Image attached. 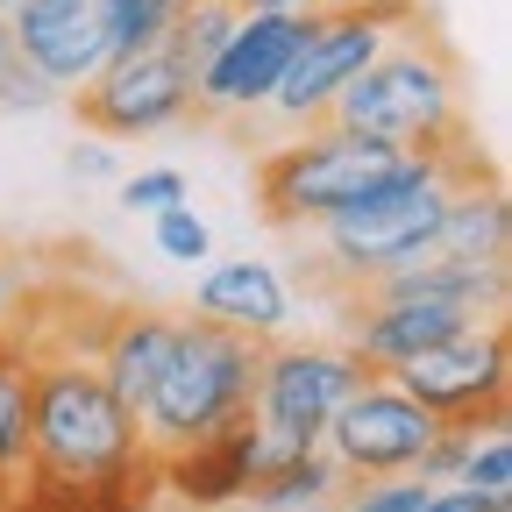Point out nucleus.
Listing matches in <instances>:
<instances>
[{"label":"nucleus","mask_w":512,"mask_h":512,"mask_svg":"<svg viewBox=\"0 0 512 512\" xmlns=\"http://www.w3.org/2000/svg\"><path fill=\"white\" fill-rule=\"evenodd\" d=\"M0 320L29 363V470L15 512H150L157 456L100 377V335L114 299L72 271L15 278Z\"/></svg>","instance_id":"f257e3e1"},{"label":"nucleus","mask_w":512,"mask_h":512,"mask_svg":"<svg viewBox=\"0 0 512 512\" xmlns=\"http://www.w3.org/2000/svg\"><path fill=\"white\" fill-rule=\"evenodd\" d=\"M320 121L377 136V143H399V150H441L448 136L470 128V114H463V57L448 50V36L420 8L413 22L392 29V43H384L356 79L335 86V100L306 128H320Z\"/></svg>","instance_id":"f03ea898"},{"label":"nucleus","mask_w":512,"mask_h":512,"mask_svg":"<svg viewBox=\"0 0 512 512\" xmlns=\"http://www.w3.org/2000/svg\"><path fill=\"white\" fill-rule=\"evenodd\" d=\"M256 370H264V335L221 328V320H207V313H178L171 363L157 370L150 399L136 406L143 448L164 463L185 441H200V434L256 413Z\"/></svg>","instance_id":"7ed1b4c3"},{"label":"nucleus","mask_w":512,"mask_h":512,"mask_svg":"<svg viewBox=\"0 0 512 512\" xmlns=\"http://www.w3.org/2000/svg\"><path fill=\"white\" fill-rule=\"evenodd\" d=\"M413 150L399 143H377V136H356V128H306L299 143H278L256 157V214L264 228L292 235V228H313L342 207H356L363 192H377Z\"/></svg>","instance_id":"20e7f679"},{"label":"nucleus","mask_w":512,"mask_h":512,"mask_svg":"<svg viewBox=\"0 0 512 512\" xmlns=\"http://www.w3.org/2000/svg\"><path fill=\"white\" fill-rule=\"evenodd\" d=\"M363 377H377V370L349 342L328 349V342H285V335H271L264 342V370H256V477L278 470L285 456L320 448L328 413L356 392Z\"/></svg>","instance_id":"39448f33"},{"label":"nucleus","mask_w":512,"mask_h":512,"mask_svg":"<svg viewBox=\"0 0 512 512\" xmlns=\"http://www.w3.org/2000/svg\"><path fill=\"white\" fill-rule=\"evenodd\" d=\"M413 15H420V0H306L299 8V50L278 72L264 107H278L285 121H313L335 100V86L356 79L392 43V29L413 22Z\"/></svg>","instance_id":"423d86ee"},{"label":"nucleus","mask_w":512,"mask_h":512,"mask_svg":"<svg viewBox=\"0 0 512 512\" xmlns=\"http://www.w3.org/2000/svg\"><path fill=\"white\" fill-rule=\"evenodd\" d=\"M406 399H420L441 427H505V406H512V320L491 313L477 328L448 335L420 356H406L399 370H384Z\"/></svg>","instance_id":"0eeeda50"},{"label":"nucleus","mask_w":512,"mask_h":512,"mask_svg":"<svg viewBox=\"0 0 512 512\" xmlns=\"http://www.w3.org/2000/svg\"><path fill=\"white\" fill-rule=\"evenodd\" d=\"M434 413L420 399H406L392 377H363L356 392L328 413L320 427V448L342 470V484H370V477H399L420 463V448L434 441Z\"/></svg>","instance_id":"6e6552de"},{"label":"nucleus","mask_w":512,"mask_h":512,"mask_svg":"<svg viewBox=\"0 0 512 512\" xmlns=\"http://www.w3.org/2000/svg\"><path fill=\"white\" fill-rule=\"evenodd\" d=\"M185 114H192V72L164 43L114 50L72 93V121L93 128V136H157V128H171Z\"/></svg>","instance_id":"1a4fd4ad"},{"label":"nucleus","mask_w":512,"mask_h":512,"mask_svg":"<svg viewBox=\"0 0 512 512\" xmlns=\"http://www.w3.org/2000/svg\"><path fill=\"white\" fill-rule=\"evenodd\" d=\"M299 50V8H264V15H242L235 36L207 57V72L192 79V114L185 121H235L249 107H264L278 72Z\"/></svg>","instance_id":"9d476101"},{"label":"nucleus","mask_w":512,"mask_h":512,"mask_svg":"<svg viewBox=\"0 0 512 512\" xmlns=\"http://www.w3.org/2000/svg\"><path fill=\"white\" fill-rule=\"evenodd\" d=\"M157 484L171 498H185V505H200V512L235 505L256 484V413H242V420H228V427H214L200 441H185L178 456H164Z\"/></svg>","instance_id":"9b49d317"},{"label":"nucleus","mask_w":512,"mask_h":512,"mask_svg":"<svg viewBox=\"0 0 512 512\" xmlns=\"http://www.w3.org/2000/svg\"><path fill=\"white\" fill-rule=\"evenodd\" d=\"M171 342H178V313L143 306V299H114V320H107V335H100V377L114 384V399L128 413L150 399L157 370L171 363Z\"/></svg>","instance_id":"f8f14e48"},{"label":"nucleus","mask_w":512,"mask_h":512,"mask_svg":"<svg viewBox=\"0 0 512 512\" xmlns=\"http://www.w3.org/2000/svg\"><path fill=\"white\" fill-rule=\"evenodd\" d=\"M8 22H15L22 64H36L50 86H79V79H93L107 64V36H100L93 0H86V8H22Z\"/></svg>","instance_id":"ddd939ff"},{"label":"nucleus","mask_w":512,"mask_h":512,"mask_svg":"<svg viewBox=\"0 0 512 512\" xmlns=\"http://www.w3.org/2000/svg\"><path fill=\"white\" fill-rule=\"evenodd\" d=\"M192 313H207L221 320V328H242V335H285V320H292V299H285V278L271 264H221L200 278V292H192Z\"/></svg>","instance_id":"4468645a"},{"label":"nucleus","mask_w":512,"mask_h":512,"mask_svg":"<svg viewBox=\"0 0 512 512\" xmlns=\"http://www.w3.org/2000/svg\"><path fill=\"white\" fill-rule=\"evenodd\" d=\"M22 470H29V363L0 320V512L22 505Z\"/></svg>","instance_id":"2eb2a0df"},{"label":"nucleus","mask_w":512,"mask_h":512,"mask_svg":"<svg viewBox=\"0 0 512 512\" xmlns=\"http://www.w3.org/2000/svg\"><path fill=\"white\" fill-rule=\"evenodd\" d=\"M235 22H242V0H185V8L164 22V50L185 64L192 79L207 72V57L235 36Z\"/></svg>","instance_id":"dca6fc26"},{"label":"nucleus","mask_w":512,"mask_h":512,"mask_svg":"<svg viewBox=\"0 0 512 512\" xmlns=\"http://www.w3.org/2000/svg\"><path fill=\"white\" fill-rule=\"evenodd\" d=\"M342 470L328 463V448H306V456H285L278 470H264L242 498L249 505H264V512H292V505H320V498H335Z\"/></svg>","instance_id":"f3484780"},{"label":"nucleus","mask_w":512,"mask_h":512,"mask_svg":"<svg viewBox=\"0 0 512 512\" xmlns=\"http://www.w3.org/2000/svg\"><path fill=\"white\" fill-rule=\"evenodd\" d=\"M178 8H185V0H93L100 36H107V57H114V50L164 43V22H171Z\"/></svg>","instance_id":"a211bd4d"},{"label":"nucleus","mask_w":512,"mask_h":512,"mask_svg":"<svg viewBox=\"0 0 512 512\" xmlns=\"http://www.w3.org/2000/svg\"><path fill=\"white\" fill-rule=\"evenodd\" d=\"M456 484H470V491H484V498H505V491H512V441H505V427H491L484 441H470Z\"/></svg>","instance_id":"6ab92c4d"},{"label":"nucleus","mask_w":512,"mask_h":512,"mask_svg":"<svg viewBox=\"0 0 512 512\" xmlns=\"http://www.w3.org/2000/svg\"><path fill=\"white\" fill-rule=\"evenodd\" d=\"M427 491H434V484H420L413 470H399V477H370V484L349 498V512H420Z\"/></svg>","instance_id":"aec40b11"},{"label":"nucleus","mask_w":512,"mask_h":512,"mask_svg":"<svg viewBox=\"0 0 512 512\" xmlns=\"http://www.w3.org/2000/svg\"><path fill=\"white\" fill-rule=\"evenodd\" d=\"M157 249H164V256H178V264H200V256H207V221L192 214L185 200H178V207H164V214H157Z\"/></svg>","instance_id":"412c9836"},{"label":"nucleus","mask_w":512,"mask_h":512,"mask_svg":"<svg viewBox=\"0 0 512 512\" xmlns=\"http://www.w3.org/2000/svg\"><path fill=\"white\" fill-rule=\"evenodd\" d=\"M185 200V178L178 171H136V178H121V207L128 214H164Z\"/></svg>","instance_id":"4be33fe9"},{"label":"nucleus","mask_w":512,"mask_h":512,"mask_svg":"<svg viewBox=\"0 0 512 512\" xmlns=\"http://www.w3.org/2000/svg\"><path fill=\"white\" fill-rule=\"evenodd\" d=\"M420 512H505V498H484V491L456 484V491H427V505H420Z\"/></svg>","instance_id":"5701e85b"},{"label":"nucleus","mask_w":512,"mask_h":512,"mask_svg":"<svg viewBox=\"0 0 512 512\" xmlns=\"http://www.w3.org/2000/svg\"><path fill=\"white\" fill-rule=\"evenodd\" d=\"M15 64H22V50H15V22L0 15V72H15Z\"/></svg>","instance_id":"b1692460"},{"label":"nucleus","mask_w":512,"mask_h":512,"mask_svg":"<svg viewBox=\"0 0 512 512\" xmlns=\"http://www.w3.org/2000/svg\"><path fill=\"white\" fill-rule=\"evenodd\" d=\"M72 171H86V178H100V171H107V150H72Z\"/></svg>","instance_id":"393cba45"},{"label":"nucleus","mask_w":512,"mask_h":512,"mask_svg":"<svg viewBox=\"0 0 512 512\" xmlns=\"http://www.w3.org/2000/svg\"><path fill=\"white\" fill-rule=\"evenodd\" d=\"M22 8H86V0H15L8 15H22Z\"/></svg>","instance_id":"a878e982"},{"label":"nucleus","mask_w":512,"mask_h":512,"mask_svg":"<svg viewBox=\"0 0 512 512\" xmlns=\"http://www.w3.org/2000/svg\"><path fill=\"white\" fill-rule=\"evenodd\" d=\"M264 8H306V0H242V15H264Z\"/></svg>","instance_id":"bb28decb"},{"label":"nucleus","mask_w":512,"mask_h":512,"mask_svg":"<svg viewBox=\"0 0 512 512\" xmlns=\"http://www.w3.org/2000/svg\"><path fill=\"white\" fill-rule=\"evenodd\" d=\"M0 278H8V242H0Z\"/></svg>","instance_id":"cd10ccee"},{"label":"nucleus","mask_w":512,"mask_h":512,"mask_svg":"<svg viewBox=\"0 0 512 512\" xmlns=\"http://www.w3.org/2000/svg\"><path fill=\"white\" fill-rule=\"evenodd\" d=\"M8 8H15V0H0V15H8Z\"/></svg>","instance_id":"c85d7f7f"}]
</instances>
